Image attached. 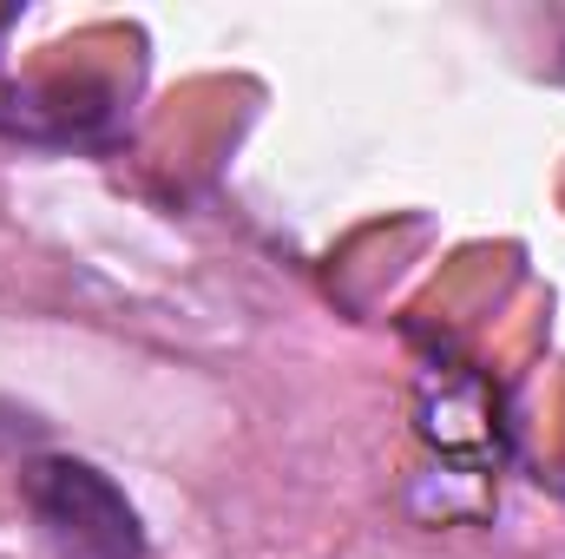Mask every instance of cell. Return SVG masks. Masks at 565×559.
Instances as JSON below:
<instances>
[{
  "label": "cell",
  "mask_w": 565,
  "mask_h": 559,
  "mask_svg": "<svg viewBox=\"0 0 565 559\" xmlns=\"http://www.w3.org/2000/svg\"><path fill=\"white\" fill-rule=\"evenodd\" d=\"M20 494H26L33 527L46 534V547L60 559H139L145 553L139 507L93 461H73V454L33 461Z\"/></svg>",
  "instance_id": "cell-1"
}]
</instances>
